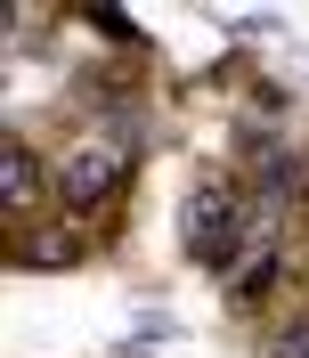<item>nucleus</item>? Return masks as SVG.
<instances>
[{"label":"nucleus","mask_w":309,"mask_h":358,"mask_svg":"<svg viewBox=\"0 0 309 358\" xmlns=\"http://www.w3.org/2000/svg\"><path fill=\"white\" fill-rule=\"evenodd\" d=\"M187 252L203 268H236V252H252V245H236V196L228 187H196L187 196Z\"/></svg>","instance_id":"1"},{"label":"nucleus","mask_w":309,"mask_h":358,"mask_svg":"<svg viewBox=\"0 0 309 358\" xmlns=\"http://www.w3.org/2000/svg\"><path fill=\"white\" fill-rule=\"evenodd\" d=\"M261 358H309V326H277L261 342Z\"/></svg>","instance_id":"6"},{"label":"nucleus","mask_w":309,"mask_h":358,"mask_svg":"<svg viewBox=\"0 0 309 358\" xmlns=\"http://www.w3.org/2000/svg\"><path fill=\"white\" fill-rule=\"evenodd\" d=\"M0 179H8V187H0L8 203H33V155H24L17 138H8V155H0Z\"/></svg>","instance_id":"4"},{"label":"nucleus","mask_w":309,"mask_h":358,"mask_svg":"<svg viewBox=\"0 0 309 358\" xmlns=\"http://www.w3.org/2000/svg\"><path fill=\"white\" fill-rule=\"evenodd\" d=\"M268 277H277V252H268V245H252V261L236 268V301H261V293H268Z\"/></svg>","instance_id":"5"},{"label":"nucleus","mask_w":309,"mask_h":358,"mask_svg":"<svg viewBox=\"0 0 309 358\" xmlns=\"http://www.w3.org/2000/svg\"><path fill=\"white\" fill-rule=\"evenodd\" d=\"M244 147H252V171H261V196H301V163H293V155H277V147H268L261 131L244 138Z\"/></svg>","instance_id":"3"},{"label":"nucleus","mask_w":309,"mask_h":358,"mask_svg":"<svg viewBox=\"0 0 309 358\" xmlns=\"http://www.w3.org/2000/svg\"><path fill=\"white\" fill-rule=\"evenodd\" d=\"M122 171H131V147H122V138H114V147H82V155L66 163V203L73 212L106 203L114 187H122Z\"/></svg>","instance_id":"2"}]
</instances>
